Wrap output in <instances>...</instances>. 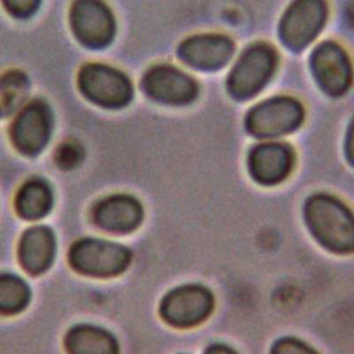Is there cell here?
I'll list each match as a JSON object with an SVG mask.
<instances>
[{
    "label": "cell",
    "instance_id": "52a82bcc",
    "mask_svg": "<svg viewBox=\"0 0 354 354\" xmlns=\"http://www.w3.org/2000/svg\"><path fill=\"white\" fill-rule=\"evenodd\" d=\"M51 127L50 108L43 101H33L18 112L11 124L10 137L19 152L36 155L48 142Z\"/></svg>",
    "mask_w": 354,
    "mask_h": 354
},
{
    "label": "cell",
    "instance_id": "cb8c5ba5",
    "mask_svg": "<svg viewBox=\"0 0 354 354\" xmlns=\"http://www.w3.org/2000/svg\"><path fill=\"white\" fill-rule=\"evenodd\" d=\"M206 354H236V353L223 344H214L206 350Z\"/></svg>",
    "mask_w": 354,
    "mask_h": 354
},
{
    "label": "cell",
    "instance_id": "277c9868",
    "mask_svg": "<svg viewBox=\"0 0 354 354\" xmlns=\"http://www.w3.org/2000/svg\"><path fill=\"white\" fill-rule=\"evenodd\" d=\"M69 260L71 264L83 274L112 277L127 267L130 252L119 243L100 239H83L73 245Z\"/></svg>",
    "mask_w": 354,
    "mask_h": 354
},
{
    "label": "cell",
    "instance_id": "6da1fadb",
    "mask_svg": "<svg viewBox=\"0 0 354 354\" xmlns=\"http://www.w3.org/2000/svg\"><path fill=\"white\" fill-rule=\"evenodd\" d=\"M306 223L315 239L336 253L354 250V216L337 199L317 195L304 207Z\"/></svg>",
    "mask_w": 354,
    "mask_h": 354
},
{
    "label": "cell",
    "instance_id": "8fae6325",
    "mask_svg": "<svg viewBox=\"0 0 354 354\" xmlns=\"http://www.w3.org/2000/svg\"><path fill=\"white\" fill-rule=\"evenodd\" d=\"M313 72L321 87L339 95L347 90L351 80V66L346 53L333 43H322L311 58Z\"/></svg>",
    "mask_w": 354,
    "mask_h": 354
},
{
    "label": "cell",
    "instance_id": "603a6c76",
    "mask_svg": "<svg viewBox=\"0 0 354 354\" xmlns=\"http://www.w3.org/2000/svg\"><path fill=\"white\" fill-rule=\"evenodd\" d=\"M346 152H347L348 160L354 165V122H353V124L350 126V130H348V134H347Z\"/></svg>",
    "mask_w": 354,
    "mask_h": 354
},
{
    "label": "cell",
    "instance_id": "5bb4252c",
    "mask_svg": "<svg viewBox=\"0 0 354 354\" xmlns=\"http://www.w3.org/2000/svg\"><path fill=\"white\" fill-rule=\"evenodd\" d=\"M94 218L97 224L106 231L129 232L140 224L142 209L134 198L116 195L106 198L97 205Z\"/></svg>",
    "mask_w": 354,
    "mask_h": 354
},
{
    "label": "cell",
    "instance_id": "4fadbf2b",
    "mask_svg": "<svg viewBox=\"0 0 354 354\" xmlns=\"http://www.w3.org/2000/svg\"><path fill=\"white\" fill-rule=\"evenodd\" d=\"M234 46L230 39L218 35L189 37L180 46V58L196 69H218L231 57Z\"/></svg>",
    "mask_w": 354,
    "mask_h": 354
},
{
    "label": "cell",
    "instance_id": "9c48e42d",
    "mask_svg": "<svg viewBox=\"0 0 354 354\" xmlns=\"http://www.w3.org/2000/svg\"><path fill=\"white\" fill-rule=\"evenodd\" d=\"M325 17L324 0H296L282 18L281 39L289 47H304L318 35Z\"/></svg>",
    "mask_w": 354,
    "mask_h": 354
},
{
    "label": "cell",
    "instance_id": "7a4b0ae2",
    "mask_svg": "<svg viewBox=\"0 0 354 354\" xmlns=\"http://www.w3.org/2000/svg\"><path fill=\"white\" fill-rule=\"evenodd\" d=\"M77 86L90 102L108 109L124 106L133 95L129 77L120 71L102 64L82 66L77 75Z\"/></svg>",
    "mask_w": 354,
    "mask_h": 354
},
{
    "label": "cell",
    "instance_id": "30bf717a",
    "mask_svg": "<svg viewBox=\"0 0 354 354\" xmlns=\"http://www.w3.org/2000/svg\"><path fill=\"white\" fill-rule=\"evenodd\" d=\"M142 88L152 100L170 105L187 104L196 95V83L169 65L151 68L142 79Z\"/></svg>",
    "mask_w": 354,
    "mask_h": 354
},
{
    "label": "cell",
    "instance_id": "3957f363",
    "mask_svg": "<svg viewBox=\"0 0 354 354\" xmlns=\"http://www.w3.org/2000/svg\"><path fill=\"white\" fill-rule=\"evenodd\" d=\"M69 22L76 40L88 48L106 47L115 36V18L102 0H76Z\"/></svg>",
    "mask_w": 354,
    "mask_h": 354
},
{
    "label": "cell",
    "instance_id": "44dd1931",
    "mask_svg": "<svg viewBox=\"0 0 354 354\" xmlns=\"http://www.w3.org/2000/svg\"><path fill=\"white\" fill-rule=\"evenodd\" d=\"M271 354H317L311 347L292 337L278 340L272 348Z\"/></svg>",
    "mask_w": 354,
    "mask_h": 354
},
{
    "label": "cell",
    "instance_id": "ba28073f",
    "mask_svg": "<svg viewBox=\"0 0 354 354\" xmlns=\"http://www.w3.org/2000/svg\"><path fill=\"white\" fill-rule=\"evenodd\" d=\"M303 119L300 104L290 98H272L256 105L248 115V129L260 137H275L295 130Z\"/></svg>",
    "mask_w": 354,
    "mask_h": 354
},
{
    "label": "cell",
    "instance_id": "ac0fdd59",
    "mask_svg": "<svg viewBox=\"0 0 354 354\" xmlns=\"http://www.w3.org/2000/svg\"><path fill=\"white\" fill-rule=\"evenodd\" d=\"M28 80L21 72L12 71L0 77V118L19 109L28 95Z\"/></svg>",
    "mask_w": 354,
    "mask_h": 354
},
{
    "label": "cell",
    "instance_id": "9a60e30c",
    "mask_svg": "<svg viewBox=\"0 0 354 354\" xmlns=\"http://www.w3.org/2000/svg\"><path fill=\"white\" fill-rule=\"evenodd\" d=\"M55 250L54 235L47 227H33L21 239L19 259L24 268L30 274L44 271L53 261Z\"/></svg>",
    "mask_w": 354,
    "mask_h": 354
},
{
    "label": "cell",
    "instance_id": "5b68a950",
    "mask_svg": "<svg viewBox=\"0 0 354 354\" xmlns=\"http://www.w3.org/2000/svg\"><path fill=\"white\" fill-rule=\"evenodd\" d=\"M212 293L198 285L180 286L169 292L160 304L166 322L177 328H189L205 321L213 310Z\"/></svg>",
    "mask_w": 354,
    "mask_h": 354
},
{
    "label": "cell",
    "instance_id": "d6986e66",
    "mask_svg": "<svg viewBox=\"0 0 354 354\" xmlns=\"http://www.w3.org/2000/svg\"><path fill=\"white\" fill-rule=\"evenodd\" d=\"M29 300L26 283L14 275H0V313L12 314L25 307Z\"/></svg>",
    "mask_w": 354,
    "mask_h": 354
},
{
    "label": "cell",
    "instance_id": "e0dca14e",
    "mask_svg": "<svg viewBox=\"0 0 354 354\" xmlns=\"http://www.w3.org/2000/svg\"><path fill=\"white\" fill-rule=\"evenodd\" d=\"M53 196L48 185L41 180H29L17 195L15 207L28 220L43 217L51 207Z\"/></svg>",
    "mask_w": 354,
    "mask_h": 354
},
{
    "label": "cell",
    "instance_id": "2e32d148",
    "mask_svg": "<svg viewBox=\"0 0 354 354\" xmlns=\"http://www.w3.org/2000/svg\"><path fill=\"white\" fill-rule=\"evenodd\" d=\"M69 354H118V344L113 336L100 328L80 325L66 336Z\"/></svg>",
    "mask_w": 354,
    "mask_h": 354
},
{
    "label": "cell",
    "instance_id": "7402d4cb",
    "mask_svg": "<svg viewBox=\"0 0 354 354\" xmlns=\"http://www.w3.org/2000/svg\"><path fill=\"white\" fill-rule=\"evenodd\" d=\"M79 148L72 144H64L57 152V162L62 167H73L80 159Z\"/></svg>",
    "mask_w": 354,
    "mask_h": 354
},
{
    "label": "cell",
    "instance_id": "8992f818",
    "mask_svg": "<svg viewBox=\"0 0 354 354\" xmlns=\"http://www.w3.org/2000/svg\"><path fill=\"white\" fill-rule=\"evenodd\" d=\"M275 58L274 50L266 44H254L248 48L230 73V91L236 98H246L256 94L272 75Z\"/></svg>",
    "mask_w": 354,
    "mask_h": 354
},
{
    "label": "cell",
    "instance_id": "ffe728a7",
    "mask_svg": "<svg viewBox=\"0 0 354 354\" xmlns=\"http://www.w3.org/2000/svg\"><path fill=\"white\" fill-rule=\"evenodd\" d=\"M1 3L11 15L28 18L36 12L41 0H1Z\"/></svg>",
    "mask_w": 354,
    "mask_h": 354
},
{
    "label": "cell",
    "instance_id": "7c38bea8",
    "mask_svg": "<svg viewBox=\"0 0 354 354\" xmlns=\"http://www.w3.org/2000/svg\"><path fill=\"white\" fill-rule=\"evenodd\" d=\"M293 153L281 142H266L252 149L249 155V171L261 184H277L290 171Z\"/></svg>",
    "mask_w": 354,
    "mask_h": 354
}]
</instances>
